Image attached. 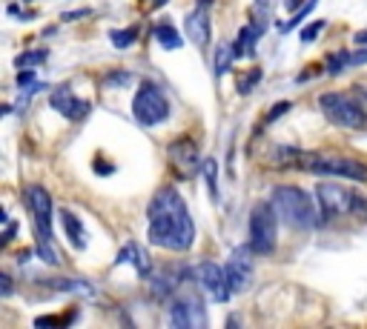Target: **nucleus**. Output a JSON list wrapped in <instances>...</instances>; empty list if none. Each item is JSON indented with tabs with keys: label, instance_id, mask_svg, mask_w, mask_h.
Listing matches in <instances>:
<instances>
[{
	"label": "nucleus",
	"instance_id": "1",
	"mask_svg": "<svg viewBox=\"0 0 367 329\" xmlns=\"http://www.w3.org/2000/svg\"><path fill=\"white\" fill-rule=\"evenodd\" d=\"M146 221H149V244L152 246H164L169 252H187L196 244V224L193 215L184 204V198L172 189L164 187L152 195L149 207H146Z\"/></svg>",
	"mask_w": 367,
	"mask_h": 329
},
{
	"label": "nucleus",
	"instance_id": "2",
	"mask_svg": "<svg viewBox=\"0 0 367 329\" xmlns=\"http://www.w3.org/2000/svg\"><path fill=\"white\" fill-rule=\"evenodd\" d=\"M273 157H276V163H281V167H290V169H298V172L324 175V178H344V181H356V184L367 181V163H361L356 157L336 155V152L278 146Z\"/></svg>",
	"mask_w": 367,
	"mask_h": 329
},
{
	"label": "nucleus",
	"instance_id": "3",
	"mask_svg": "<svg viewBox=\"0 0 367 329\" xmlns=\"http://www.w3.org/2000/svg\"><path fill=\"white\" fill-rule=\"evenodd\" d=\"M270 204L276 207L278 218L293 229H310L318 224V204L298 187H276Z\"/></svg>",
	"mask_w": 367,
	"mask_h": 329
},
{
	"label": "nucleus",
	"instance_id": "4",
	"mask_svg": "<svg viewBox=\"0 0 367 329\" xmlns=\"http://www.w3.org/2000/svg\"><path fill=\"white\" fill-rule=\"evenodd\" d=\"M26 207H29L32 221H35L41 261L49 266H58L61 255L55 252V244H52V198H49V192L44 187H26Z\"/></svg>",
	"mask_w": 367,
	"mask_h": 329
},
{
	"label": "nucleus",
	"instance_id": "5",
	"mask_svg": "<svg viewBox=\"0 0 367 329\" xmlns=\"http://www.w3.org/2000/svg\"><path fill=\"white\" fill-rule=\"evenodd\" d=\"M318 106L324 112V118L333 123V126H341V129H364L367 126V112L347 95L341 92H327L318 98Z\"/></svg>",
	"mask_w": 367,
	"mask_h": 329
},
{
	"label": "nucleus",
	"instance_id": "6",
	"mask_svg": "<svg viewBox=\"0 0 367 329\" xmlns=\"http://www.w3.org/2000/svg\"><path fill=\"white\" fill-rule=\"evenodd\" d=\"M132 115L141 126H158L161 120H166L169 115V100L164 95V89L152 80H144L138 86V95L132 100Z\"/></svg>",
	"mask_w": 367,
	"mask_h": 329
},
{
	"label": "nucleus",
	"instance_id": "7",
	"mask_svg": "<svg viewBox=\"0 0 367 329\" xmlns=\"http://www.w3.org/2000/svg\"><path fill=\"white\" fill-rule=\"evenodd\" d=\"M276 207L273 204H256L253 212H250V249L256 255H270L276 249V238H278V229H276Z\"/></svg>",
	"mask_w": 367,
	"mask_h": 329
},
{
	"label": "nucleus",
	"instance_id": "8",
	"mask_svg": "<svg viewBox=\"0 0 367 329\" xmlns=\"http://www.w3.org/2000/svg\"><path fill=\"white\" fill-rule=\"evenodd\" d=\"M316 204H318V215H324V218H341V215H353L356 212L358 195L350 192L347 187L321 181L316 187Z\"/></svg>",
	"mask_w": 367,
	"mask_h": 329
},
{
	"label": "nucleus",
	"instance_id": "9",
	"mask_svg": "<svg viewBox=\"0 0 367 329\" xmlns=\"http://www.w3.org/2000/svg\"><path fill=\"white\" fill-rule=\"evenodd\" d=\"M169 318H172V326H181V329H193V326H207L210 318L201 306V301L196 295H184L172 303L169 309Z\"/></svg>",
	"mask_w": 367,
	"mask_h": 329
},
{
	"label": "nucleus",
	"instance_id": "10",
	"mask_svg": "<svg viewBox=\"0 0 367 329\" xmlns=\"http://www.w3.org/2000/svg\"><path fill=\"white\" fill-rule=\"evenodd\" d=\"M198 283H201V289H204L213 301H218V303L230 301V295H233L227 269H221V266L213 263V261H204V263L198 266Z\"/></svg>",
	"mask_w": 367,
	"mask_h": 329
},
{
	"label": "nucleus",
	"instance_id": "11",
	"mask_svg": "<svg viewBox=\"0 0 367 329\" xmlns=\"http://www.w3.org/2000/svg\"><path fill=\"white\" fill-rule=\"evenodd\" d=\"M250 246H236L230 261H227V278H230V286H233V295L236 292H244L250 283H253V261H250Z\"/></svg>",
	"mask_w": 367,
	"mask_h": 329
},
{
	"label": "nucleus",
	"instance_id": "12",
	"mask_svg": "<svg viewBox=\"0 0 367 329\" xmlns=\"http://www.w3.org/2000/svg\"><path fill=\"white\" fill-rule=\"evenodd\" d=\"M169 160H172V167L178 169V175L190 178V175L198 169V163H201L196 140H193V137H178V140L169 146Z\"/></svg>",
	"mask_w": 367,
	"mask_h": 329
},
{
	"label": "nucleus",
	"instance_id": "13",
	"mask_svg": "<svg viewBox=\"0 0 367 329\" xmlns=\"http://www.w3.org/2000/svg\"><path fill=\"white\" fill-rule=\"evenodd\" d=\"M52 109H58L66 120L81 123V120L92 112V103L84 100V98H75V95L69 92V86H58V89L52 92Z\"/></svg>",
	"mask_w": 367,
	"mask_h": 329
},
{
	"label": "nucleus",
	"instance_id": "14",
	"mask_svg": "<svg viewBox=\"0 0 367 329\" xmlns=\"http://www.w3.org/2000/svg\"><path fill=\"white\" fill-rule=\"evenodd\" d=\"M210 0L207 4H198L196 6V12H190L187 15V21H184V29H187V38L198 46V49H204L207 43H210Z\"/></svg>",
	"mask_w": 367,
	"mask_h": 329
},
{
	"label": "nucleus",
	"instance_id": "15",
	"mask_svg": "<svg viewBox=\"0 0 367 329\" xmlns=\"http://www.w3.org/2000/svg\"><path fill=\"white\" fill-rule=\"evenodd\" d=\"M58 215H61V224H64V232H66L69 244H72L75 249H86V229H84L81 218H78L72 209H61Z\"/></svg>",
	"mask_w": 367,
	"mask_h": 329
},
{
	"label": "nucleus",
	"instance_id": "16",
	"mask_svg": "<svg viewBox=\"0 0 367 329\" xmlns=\"http://www.w3.org/2000/svg\"><path fill=\"white\" fill-rule=\"evenodd\" d=\"M124 261H132V266L138 269V275H149L152 272V261H149V255H146V249L144 246H138V244H126L124 249H121V255H118V261L115 263H124Z\"/></svg>",
	"mask_w": 367,
	"mask_h": 329
},
{
	"label": "nucleus",
	"instance_id": "17",
	"mask_svg": "<svg viewBox=\"0 0 367 329\" xmlns=\"http://www.w3.org/2000/svg\"><path fill=\"white\" fill-rule=\"evenodd\" d=\"M258 29H261V24H253V26H244V29H241L238 41L233 43V58H247V55H253L256 41H258V35H261Z\"/></svg>",
	"mask_w": 367,
	"mask_h": 329
},
{
	"label": "nucleus",
	"instance_id": "18",
	"mask_svg": "<svg viewBox=\"0 0 367 329\" xmlns=\"http://www.w3.org/2000/svg\"><path fill=\"white\" fill-rule=\"evenodd\" d=\"M155 41H158L164 49H181V46H184V38H181L169 24L155 26Z\"/></svg>",
	"mask_w": 367,
	"mask_h": 329
},
{
	"label": "nucleus",
	"instance_id": "19",
	"mask_svg": "<svg viewBox=\"0 0 367 329\" xmlns=\"http://www.w3.org/2000/svg\"><path fill=\"white\" fill-rule=\"evenodd\" d=\"M204 181H207V189H210V195H213V201H218V184H216V178H218V167H216V160L213 157H207V163H204Z\"/></svg>",
	"mask_w": 367,
	"mask_h": 329
},
{
	"label": "nucleus",
	"instance_id": "20",
	"mask_svg": "<svg viewBox=\"0 0 367 329\" xmlns=\"http://www.w3.org/2000/svg\"><path fill=\"white\" fill-rule=\"evenodd\" d=\"M109 41H112V46L126 49V46H132L138 41V29H118V32L109 35Z\"/></svg>",
	"mask_w": 367,
	"mask_h": 329
},
{
	"label": "nucleus",
	"instance_id": "21",
	"mask_svg": "<svg viewBox=\"0 0 367 329\" xmlns=\"http://www.w3.org/2000/svg\"><path fill=\"white\" fill-rule=\"evenodd\" d=\"M75 320V312H64V315H41L35 318V326H66Z\"/></svg>",
	"mask_w": 367,
	"mask_h": 329
},
{
	"label": "nucleus",
	"instance_id": "22",
	"mask_svg": "<svg viewBox=\"0 0 367 329\" xmlns=\"http://www.w3.org/2000/svg\"><path fill=\"white\" fill-rule=\"evenodd\" d=\"M347 66H353L350 52H336V55H330V61H327V72H330V75H338V72L347 69Z\"/></svg>",
	"mask_w": 367,
	"mask_h": 329
},
{
	"label": "nucleus",
	"instance_id": "23",
	"mask_svg": "<svg viewBox=\"0 0 367 329\" xmlns=\"http://www.w3.org/2000/svg\"><path fill=\"white\" fill-rule=\"evenodd\" d=\"M316 4H318V0H307V4H304V6H301V9H298V12H296V15L287 21V24H281V29H284V32L296 29V26H298V24H301V21H304V18H307V15L316 9Z\"/></svg>",
	"mask_w": 367,
	"mask_h": 329
},
{
	"label": "nucleus",
	"instance_id": "24",
	"mask_svg": "<svg viewBox=\"0 0 367 329\" xmlns=\"http://www.w3.org/2000/svg\"><path fill=\"white\" fill-rule=\"evenodd\" d=\"M46 61V52H26V55H21L15 63L24 69V66H38V63H44Z\"/></svg>",
	"mask_w": 367,
	"mask_h": 329
},
{
	"label": "nucleus",
	"instance_id": "25",
	"mask_svg": "<svg viewBox=\"0 0 367 329\" xmlns=\"http://www.w3.org/2000/svg\"><path fill=\"white\" fill-rule=\"evenodd\" d=\"M241 78H244V80H238V92H241V95H247V92H250V89L258 83L261 69H253V72H247V75H241Z\"/></svg>",
	"mask_w": 367,
	"mask_h": 329
},
{
	"label": "nucleus",
	"instance_id": "26",
	"mask_svg": "<svg viewBox=\"0 0 367 329\" xmlns=\"http://www.w3.org/2000/svg\"><path fill=\"white\" fill-rule=\"evenodd\" d=\"M321 29H324V21H316V24H310V26L301 32V41H307V43H310V41H313V38H316Z\"/></svg>",
	"mask_w": 367,
	"mask_h": 329
},
{
	"label": "nucleus",
	"instance_id": "27",
	"mask_svg": "<svg viewBox=\"0 0 367 329\" xmlns=\"http://www.w3.org/2000/svg\"><path fill=\"white\" fill-rule=\"evenodd\" d=\"M230 49H233V46L224 43V46H218V52H216V55H218V63H216V72H218V75L227 69V52H230Z\"/></svg>",
	"mask_w": 367,
	"mask_h": 329
},
{
	"label": "nucleus",
	"instance_id": "28",
	"mask_svg": "<svg viewBox=\"0 0 367 329\" xmlns=\"http://www.w3.org/2000/svg\"><path fill=\"white\" fill-rule=\"evenodd\" d=\"M0 295H4V298H9L12 295V278L4 272V275H0Z\"/></svg>",
	"mask_w": 367,
	"mask_h": 329
},
{
	"label": "nucleus",
	"instance_id": "29",
	"mask_svg": "<svg viewBox=\"0 0 367 329\" xmlns=\"http://www.w3.org/2000/svg\"><path fill=\"white\" fill-rule=\"evenodd\" d=\"M92 15V9H81V12H64V21H78V18H86Z\"/></svg>",
	"mask_w": 367,
	"mask_h": 329
},
{
	"label": "nucleus",
	"instance_id": "30",
	"mask_svg": "<svg viewBox=\"0 0 367 329\" xmlns=\"http://www.w3.org/2000/svg\"><path fill=\"white\" fill-rule=\"evenodd\" d=\"M287 109H290V103H278L276 109H270V115H267V120H276V118H278L281 112H287Z\"/></svg>",
	"mask_w": 367,
	"mask_h": 329
},
{
	"label": "nucleus",
	"instance_id": "31",
	"mask_svg": "<svg viewBox=\"0 0 367 329\" xmlns=\"http://www.w3.org/2000/svg\"><path fill=\"white\" fill-rule=\"evenodd\" d=\"M32 78H35L32 72H21V78H18V86H21V89H24V86H32Z\"/></svg>",
	"mask_w": 367,
	"mask_h": 329
},
{
	"label": "nucleus",
	"instance_id": "32",
	"mask_svg": "<svg viewBox=\"0 0 367 329\" xmlns=\"http://www.w3.org/2000/svg\"><path fill=\"white\" fill-rule=\"evenodd\" d=\"M350 61H353V66H358V63H367V49H361V52L350 55Z\"/></svg>",
	"mask_w": 367,
	"mask_h": 329
},
{
	"label": "nucleus",
	"instance_id": "33",
	"mask_svg": "<svg viewBox=\"0 0 367 329\" xmlns=\"http://www.w3.org/2000/svg\"><path fill=\"white\" fill-rule=\"evenodd\" d=\"M356 212H361V218H367V198H358V204H356Z\"/></svg>",
	"mask_w": 367,
	"mask_h": 329
},
{
	"label": "nucleus",
	"instance_id": "34",
	"mask_svg": "<svg viewBox=\"0 0 367 329\" xmlns=\"http://www.w3.org/2000/svg\"><path fill=\"white\" fill-rule=\"evenodd\" d=\"M356 92H358V95H364V98H367V86H356Z\"/></svg>",
	"mask_w": 367,
	"mask_h": 329
},
{
	"label": "nucleus",
	"instance_id": "35",
	"mask_svg": "<svg viewBox=\"0 0 367 329\" xmlns=\"http://www.w3.org/2000/svg\"><path fill=\"white\" fill-rule=\"evenodd\" d=\"M356 41H358V43H367V35H356Z\"/></svg>",
	"mask_w": 367,
	"mask_h": 329
}]
</instances>
